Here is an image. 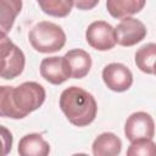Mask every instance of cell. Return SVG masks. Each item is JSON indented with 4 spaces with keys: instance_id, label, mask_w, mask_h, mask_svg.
<instances>
[{
    "instance_id": "obj_1",
    "label": "cell",
    "mask_w": 156,
    "mask_h": 156,
    "mask_svg": "<svg viewBox=\"0 0 156 156\" xmlns=\"http://www.w3.org/2000/svg\"><path fill=\"white\" fill-rule=\"evenodd\" d=\"M45 98L44 87L37 82H24L17 87L0 85V117L22 119L38 110Z\"/></svg>"
},
{
    "instance_id": "obj_2",
    "label": "cell",
    "mask_w": 156,
    "mask_h": 156,
    "mask_svg": "<svg viewBox=\"0 0 156 156\" xmlns=\"http://www.w3.org/2000/svg\"><path fill=\"white\" fill-rule=\"evenodd\" d=\"M58 105L67 119L76 127L89 126L94 122L98 113L95 98L76 85L66 88L61 93Z\"/></svg>"
},
{
    "instance_id": "obj_3",
    "label": "cell",
    "mask_w": 156,
    "mask_h": 156,
    "mask_svg": "<svg viewBox=\"0 0 156 156\" xmlns=\"http://www.w3.org/2000/svg\"><path fill=\"white\" fill-rule=\"evenodd\" d=\"M32 48L41 54H52L60 51L66 44V33L52 22L41 21L37 23L28 33Z\"/></svg>"
},
{
    "instance_id": "obj_4",
    "label": "cell",
    "mask_w": 156,
    "mask_h": 156,
    "mask_svg": "<svg viewBox=\"0 0 156 156\" xmlns=\"http://www.w3.org/2000/svg\"><path fill=\"white\" fill-rule=\"evenodd\" d=\"M26 65L23 51L7 37L0 32V78L15 79L18 77Z\"/></svg>"
},
{
    "instance_id": "obj_5",
    "label": "cell",
    "mask_w": 156,
    "mask_h": 156,
    "mask_svg": "<svg viewBox=\"0 0 156 156\" xmlns=\"http://www.w3.org/2000/svg\"><path fill=\"white\" fill-rule=\"evenodd\" d=\"M85 39L87 43L98 51L111 50L116 45L115 28L105 21H95L88 26Z\"/></svg>"
},
{
    "instance_id": "obj_6",
    "label": "cell",
    "mask_w": 156,
    "mask_h": 156,
    "mask_svg": "<svg viewBox=\"0 0 156 156\" xmlns=\"http://www.w3.org/2000/svg\"><path fill=\"white\" fill-rule=\"evenodd\" d=\"M147 30L144 23L133 17H124L115 27L116 44L122 46H133L144 40Z\"/></svg>"
},
{
    "instance_id": "obj_7",
    "label": "cell",
    "mask_w": 156,
    "mask_h": 156,
    "mask_svg": "<svg viewBox=\"0 0 156 156\" xmlns=\"http://www.w3.org/2000/svg\"><path fill=\"white\" fill-rule=\"evenodd\" d=\"M155 134V123L151 115L138 111L132 113L124 124V135L129 141L136 139H152Z\"/></svg>"
},
{
    "instance_id": "obj_8",
    "label": "cell",
    "mask_w": 156,
    "mask_h": 156,
    "mask_svg": "<svg viewBox=\"0 0 156 156\" xmlns=\"http://www.w3.org/2000/svg\"><path fill=\"white\" fill-rule=\"evenodd\" d=\"M102 80L105 85L116 93L127 91L133 84V73L123 63L112 62L104 67Z\"/></svg>"
},
{
    "instance_id": "obj_9",
    "label": "cell",
    "mask_w": 156,
    "mask_h": 156,
    "mask_svg": "<svg viewBox=\"0 0 156 156\" xmlns=\"http://www.w3.org/2000/svg\"><path fill=\"white\" fill-rule=\"evenodd\" d=\"M63 57L66 67L69 73V78L82 79L84 78L93 65L91 56L83 49H72L68 50Z\"/></svg>"
},
{
    "instance_id": "obj_10",
    "label": "cell",
    "mask_w": 156,
    "mask_h": 156,
    "mask_svg": "<svg viewBox=\"0 0 156 156\" xmlns=\"http://www.w3.org/2000/svg\"><path fill=\"white\" fill-rule=\"evenodd\" d=\"M40 76L54 85H60L69 79V73L62 56L45 57L40 62Z\"/></svg>"
},
{
    "instance_id": "obj_11",
    "label": "cell",
    "mask_w": 156,
    "mask_h": 156,
    "mask_svg": "<svg viewBox=\"0 0 156 156\" xmlns=\"http://www.w3.org/2000/svg\"><path fill=\"white\" fill-rule=\"evenodd\" d=\"M17 150L21 156H46L50 152V145L41 134L29 133L21 138Z\"/></svg>"
},
{
    "instance_id": "obj_12",
    "label": "cell",
    "mask_w": 156,
    "mask_h": 156,
    "mask_svg": "<svg viewBox=\"0 0 156 156\" xmlns=\"http://www.w3.org/2000/svg\"><path fill=\"white\" fill-rule=\"evenodd\" d=\"M94 156H117L122 150V140L111 132L101 133L91 145Z\"/></svg>"
},
{
    "instance_id": "obj_13",
    "label": "cell",
    "mask_w": 156,
    "mask_h": 156,
    "mask_svg": "<svg viewBox=\"0 0 156 156\" xmlns=\"http://www.w3.org/2000/svg\"><path fill=\"white\" fill-rule=\"evenodd\" d=\"M146 0H106V9L113 18L122 20L140 12Z\"/></svg>"
},
{
    "instance_id": "obj_14",
    "label": "cell",
    "mask_w": 156,
    "mask_h": 156,
    "mask_svg": "<svg viewBox=\"0 0 156 156\" xmlns=\"http://www.w3.org/2000/svg\"><path fill=\"white\" fill-rule=\"evenodd\" d=\"M22 0H0V32L9 33L22 10Z\"/></svg>"
},
{
    "instance_id": "obj_15",
    "label": "cell",
    "mask_w": 156,
    "mask_h": 156,
    "mask_svg": "<svg viewBox=\"0 0 156 156\" xmlns=\"http://www.w3.org/2000/svg\"><path fill=\"white\" fill-rule=\"evenodd\" d=\"M155 58H156V45L154 43H149L139 48L135 52V65L136 67L146 73L154 74L155 73Z\"/></svg>"
},
{
    "instance_id": "obj_16",
    "label": "cell",
    "mask_w": 156,
    "mask_h": 156,
    "mask_svg": "<svg viewBox=\"0 0 156 156\" xmlns=\"http://www.w3.org/2000/svg\"><path fill=\"white\" fill-rule=\"evenodd\" d=\"M40 10L52 17H66L71 13L73 0H37Z\"/></svg>"
},
{
    "instance_id": "obj_17",
    "label": "cell",
    "mask_w": 156,
    "mask_h": 156,
    "mask_svg": "<svg viewBox=\"0 0 156 156\" xmlns=\"http://www.w3.org/2000/svg\"><path fill=\"white\" fill-rule=\"evenodd\" d=\"M130 143L132 144L127 149L128 156H151L156 152L152 139H136Z\"/></svg>"
},
{
    "instance_id": "obj_18",
    "label": "cell",
    "mask_w": 156,
    "mask_h": 156,
    "mask_svg": "<svg viewBox=\"0 0 156 156\" xmlns=\"http://www.w3.org/2000/svg\"><path fill=\"white\" fill-rule=\"evenodd\" d=\"M13 136L12 133L4 126H0V156H5L10 154L12 150Z\"/></svg>"
},
{
    "instance_id": "obj_19",
    "label": "cell",
    "mask_w": 156,
    "mask_h": 156,
    "mask_svg": "<svg viewBox=\"0 0 156 156\" xmlns=\"http://www.w3.org/2000/svg\"><path fill=\"white\" fill-rule=\"evenodd\" d=\"M99 1H100V0H73V5H74L78 10L88 11V10L94 9V7L99 4Z\"/></svg>"
}]
</instances>
